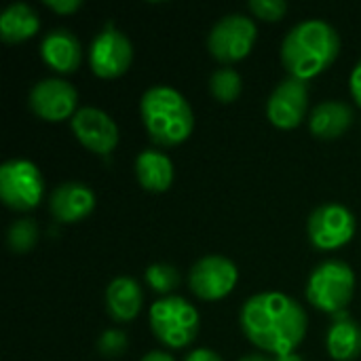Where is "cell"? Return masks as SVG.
<instances>
[{
    "mask_svg": "<svg viewBox=\"0 0 361 361\" xmlns=\"http://www.w3.org/2000/svg\"><path fill=\"white\" fill-rule=\"evenodd\" d=\"M239 322L247 341L275 357L296 353L309 328L302 305L281 292H260L247 298Z\"/></svg>",
    "mask_w": 361,
    "mask_h": 361,
    "instance_id": "1",
    "label": "cell"
},
{
    "mask_svg": "<svg viewBox=\"0 0 361 361\" xmlns=\"http://www.w3.org/2000/svg\"><path fill=\"white\" fill-rule=\"evenodd\" d=\"M341 53L338 32L322 19L296 23L281 42V63L292 78L309 82L326 72Z\"/></svg>",
    "mask_w": 361,
    "mask_h": 361,
    "instance_id": "2",
    "label": "cell"
},
{
    "mask_svg": "<svg viewBox=\"0 0 361 361\" xmlns=\"http://www.w3.org/2000/svg\"><path fill=\"white\" fill-rule=\"evenodd\" d=\"M140 112L150 140L159 146H178L192 133V108L173 87L154 85L146 89L140 99Z\"/></svg>",
    "mask_w": 361,
    "mask_h": 361,
    "instance_id": "3",
    "label": "cell"
},
{
    "mask_svg": "<svg viewBox=\"0 0 361 361\" xmlns=\"http://www.w3.org/2000/svg\"><path fill=\"white\" fill-rule=\"evenodd\" d=\"M355 294V273L343 260H326L307 281V300L330 315L345 313Z\"/></svg>",
    "mask_w": 361,
    "mask_h": 361,
    "instance_id": "4",
    "label": "cell"
},
{
    "mask_svg": "<svg viewBox=\"0 0 361 361\" xmlns=\"http://www.w3.org/2000/svg\"><path fill=\"white\" fill-rule=\"evenodd\" d=\"M199 311L180 296H165L150 307V330L169 349L188 347L199 334Z\"/></svg>",
    "mask_w": 361,
    "mask_h": 361,
    "instance_id": "5",
    "label": "cell"
},
{
    "mask_svg": "<svg viewBox=\"0 0 361 361\" xmlns=\"http://www.w3.org/2000/svg\"><path fill=\"white\" fill-rule=\"evenodd\" d=\"M44 195L40 169L27 159H11L0 167V197L8 209L30 212Z\"/></svg>",
    "mask_w": 361,
    "mask_h": 361,
    "instance_id": "6",
    "label": "cell"
},
{
    "mask_svg": "<svg viewBox=\"0 0 361 361\" xmlns=\"http://www.w3.org/2000/svg\"><path fill=\"white\" fill-rule=\"evenodd\" d=\"M256 36H258V27L252 17L241 13H231L212 27L207 36V49L218 61L233 63L250 55Z\"/></svg>",
    "mask_w": 361,
    "mask_h": 361,
    "instance_id": "7",
    "label": "cell"
},
{
    "mask_svg": "<svg viewBox=\"0 0 361 361\" xmlns=\"http://www.w3.org/2000/svg\"><path fill=\"white\" fill-rule=\"evenodd\" d=\"M357 222L349 207L341 203H326L317 207L307 224L311 243L322 252H332L347 245L355 235Z\"/></svg>",
    "mask_w": 361,
    "mask_h": 361,
    "instance_id": "8",
    "label": "cell"
},
{
    "mask_svg": "<svg viewBox=\"0 0 361 361\" xmlns=\"http://www.w3.org/2000/svg\"><path fill=\"white\" fill-rule=\"evenodd\" d=\"M133 61L131 40L114 27V23H106L99 34L93 38L89 47V66L99 78H118L123 76Z\"/></svg>",
    "mask_w": 361,
    "mask_h": 361,
    "instance_id": "9",
    "label": "cell"
},
{
    "mask_svg": "<svg viewBox=\"0 0 361 361\" xmlns=\"http://www.w3.org/2000/svg\"><path fill=\"white\" fill-rule=\"evenodd\" d=\"M239 281L237 264L224 256H205L195 262L188 275L192 294L201 300H220L233 292Z\"/></svg>",
    "mask_w": 361,
    "mask_h": 361,
    "instance_id": "10",
    "label": "cell"
},
{
    "mask_svg": "<svg viewBox=\"0 0 361 361\" xmlns=\"http://www.w3.org/2000/svg\"><path fill=\"white\" fill-rule=\"evenodd\" d=\"M27 104L38 118L49 123H61L78 112V93L68 80L44 78L30 89Z\"/></svg>",
    "mask_w": 361,
    "mask_h": 361,
    "instance_id": "11",
    "label": "cell"
},
{
    "mask_svg": "<svg viewBox=\"0 0 361 361\" xmlns=\"http://www.w3.org/2000/svg\"><path fill=\"white\" fill-rule=\"evenodd\" d=\"M309 108V85L298 78L281 80L267 102V118L277 129H294L302 123Z\"/></svg>",
    "mask_w": 361,
    "mask_h": 361,
    "instance_id": "12",
    "label": "cell"
},
{
    "mask_svg": "<svg viewBox=\"0 0 361 361\" xmlns=\"http://www.w3.org/2000/svg\"><path fill=\"white\" fill-rule=\"evenodd\" d=\"M72 131L85 148L102 157L110 154L118 144L116 123L99 108H80L72 116Z\"/></svg>",
    "mask_w": 361,
    "mask_h": 361,
    "instance_id": "13",
    "label": "cell"
},
{
    "mask_svg": "<svg viewBox=\"0 0 361 361\" xmlns=\"http://www.w3.org/2000/svg\"><path fill=\"white\" fill-rule=\"evenodd\" d=\"M95 207V195L80 182L59 184L49 197V212L61 224H74L85 220Z\"/></svg>",
    "mask_w": 361,
    "mask_h": 361,
    "instance_id": "14",
    "label": "cell"
},
{
    "mask_svg": "<svg viewBox=\"0 0 361 361\" xmlns=\"http://www.w3.org/2000/svg\"><path fill=\"white\" fill-rule=\"evenodd\" d=\"M40 55L49 68L59 74L74 72L82 61V47L68 30H53L40 42Z\"/></svg>",
    "mask_w": 361,
    "mask_h": 361,
    "instance_id": "15",
    "label": "cell"
},
{
    "mask_svg": "<svg viewBox=\"0 0 361 361\" xmlns=\"http://www.w3.org/2000/svg\"><path fill=\"white\" fill-rule=\"evenodd\" d=\"M144 294L135 279L131 277H116L106 288V309L114 322L127 324L137 317L142 311Z\"/></svg>",
    "mask_w": 361,
    "mask_h": 361,
    "instance_id": "16",
    "label": "cell"
},
{
    "mask_svg": "<svg viewBox=\"0 0 361 361\" xmlns=\"http://www.w3.org/2000/svg\"><path fill=\"white\" fill-rule=\"evenodd\" d=\"M326 347L330 357L336 361H353L361 355V326L347 315V311L334 315Z\"/></svg>",
    "mask_w": 361,
    "mask_h": 361,
    "instance_id": "17",
    "label": "cell"
},
{
    "mask_svg": "<svg viewBox=\"0 0 361 361\" xmlns=\"http://www.w3.org/2000/svg\"><path fill=\"white\" fill-rule=\"evenodd\" d=\"M135 176L144 190L165 192L173 182V163L165 152L148 148L135 159Z\"/></svg>",
    "mask_w": 361,
    "mask_h": 361,
    "instance_id": "18",
    "label": "cell"
},
{
    "mask_svg": "<svg viewBox=\"0 0 361 361\" xmlns=\"http://www.w3.org/2000/svg\"><path fill=\"white\" fill-rule=\"evenodd\" d=\"M351 123H353V110L347 104L334 102V99H328L315 106L309 118L311 133L322 140H336L345 135Z\"/></svg>",
    "mask_w": 361,
    "mask_h": 361,
    "instance_id": "19",
    "label": "cell"
},
{
    "mask_svg": "<svg viewBox=\"0 0 361 361\" xmlns=\"http://www.w3.org/2000/svg\"><path fill=\"white\" fill-rule=\"evenodd\" d=\"M38 13L25 2H15L6 6L0 15V36L4 42H23L32 38L38 32Z\"/></svg>",
    "mask_w": 361,
    "mask_h": 361,
    "instance_id": "20",
    "label": "cell"
},
{
    "mask_svg": "<svg viewBox=\"0 0 361 361\" xmlns=\"http://www.w3.org/2000/svg\"><path fill=\"white\" fill-rule=\"evenodd\" d=\"M241 76H239V72L237 70H233V68H218L214 74H212V78H209V91H212V95L218 99V102H222V104H231V102H235L239 95H241Z\"/></svg>",
    "mask_w": 361,
    "mask_h": 361,
    "instance_id": "21",
    "label": "cell"
},
{
    "mask_svg": "<svg viewBox=\"0 0 361 361\" xmlns=\"http://www.w3.org/2000/svg\"><path fill=\"white\" fill-rule=\"evenodd\" d=\"M6 241H8V247L15 252V254H25L30 252L36 241H38V226L34 224V220L30 218H23V220H17L11 224L8 228V235H6Z\"/></svg>",
    "mask_w": 361,
    "mask_h": 361,
    "instance_id": "22",
    "label": "cell"
},
{
    "mask_svg": "<svg viewBox=\"0 0 361 361\" xmlns=\"http://www.w3.org/2000/svg\"><path fill=\"white\" fill-rule=\"evenodd\" d=\"M146 283H148L154 292L167 294V296H169V292H173V290L180 286V273H178V269L171 267V264H163V262L150 264V267L146 269Z\"/></svg>",
    "mask_w": 361,
    "mask_h": 361,
    "instance_id": "23",
    "label": "cell"
},
{
    "mask_svg": "<svg viewBox=\"0 0 361 361\" xmlns=\"http://www.w3.org/2000/svg\"><path fill=\"white\" fill-rule=\"evenodd\" d=\"M127 347H129V341H127V334L123 330H106L97 338V351L108 360L123 357Z\"/></svg>",
    "mask_w": 361,
    "mask_h": 361,
    "instance_id": "24",
    "label": "cell"
},
{
    "mask_svg": "<svg viewBox=\"0 0 361 361\" xmlns=\"http://www.w3.org/2000/svg\"><path fill=\"white\" fill-rule=\"evenodd\" d=\"M250 11L262 21H279L288 13L286 0H252Z\"/></svg>",
    "mask_w": 361,
    "mask_h": 361,
    "instance_id": "25",
    "label": "cell"
},
{
    "mask_svg": "<svg viewBox=\"0 0 361 361\" xmlns=\"http://www.w3.org/2000/svg\"><path fill=\"white\" fill-rule=\"evenodd\" d=\"M44 4H47L51 11L59 13V15H70V13H74V11H78V8L82 6L80 0H47Z\"/></svg>",
    "mask_w": 361,
    "mask_h": 361,
    "instance_id": "26",
    "label": "cell"
},
{
    "mask_svg": "<svg viewBox=\"0 0 361 361\" xmlns=\"http://www.w3.org/2000/svg\"><path fill=\"white\" fill-rule=\"evenodd\" d=\"M349 89H351V95H353L355 104L361 108V59L357 61V66L353 68L351 76H349Z\"/></svg>",
    "mask_w": 361,
    "mask_h": 361,
    "instance_id": "27",
    "label": "cell"
},
{
    "mask_svg": "<svg viewBox=\"0 0 361 361\" xmlns=\"http://www.w3.org/2000/svg\"><path fill=\"white\" fill-rule=\"evenodd\" d=\"M184 361H222V357L212 349H197V351L188 353Z\"/></svg>",
    "mask_w": 361,
    "mask_h": 361,
    "instance_id": "28",
    "label": "cell"
},
{
    "mask_svg": "<svg viewBox=\"0 0 361 361\" xmlns=\"http://www.w3.org/2000/svg\"><path fill=\"white\" fill-rule=\"evenodd\" d=\"M140 361H176L169 353H165V351H150V353H146L144 357Z\"/></svg>",
    "mask_w": 361,
    "mask_h": 361,
    "instance_id": "29",
    "label": "cell"
},
{
    "mask_svg": "<svg viewBox=\"0 0 361 361\" xmlns=\"http://www.w3.org/2000/svg\"><path fill=\"white\" fill-rule=\"evenodd\" d=\"M273 361H305L298 353H288V355H279V357H275Z\"/></svg>",
    "mask_w": 361,
    "mask_h": 361,
    "instance_id": "30",
    "label": "cell"
},
{
    "mask_svg": "<svg viewBox=\"0 0 361 361\" xmlns=\"http://www.w3.org/2000/svg\"><path fill=\"white\" fill-rule=\"evenodd\" d=\"M239 361H271V360H269L267 355H258V353L254 355V353H252V355H245V357H241Z\"/></svg>",
    "mask_w": 361,
    "mask_h": 361,
    "instance_id": "31",
    "label": "cell"
}]
</instances>
